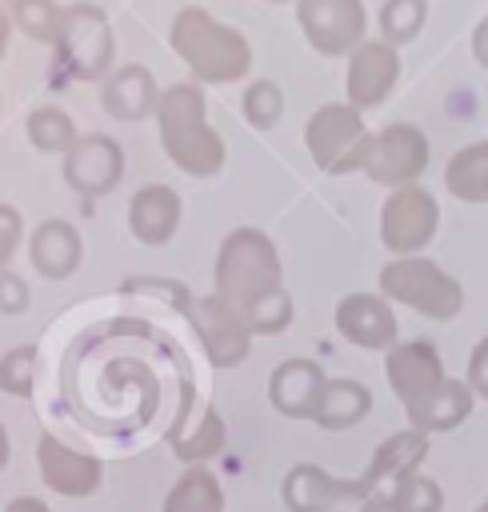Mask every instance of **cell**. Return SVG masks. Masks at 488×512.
Instances as JSON below:
<instances>
[{"instance_id":"obj_23","label":"cell","mask_w":488,"mask_h":512,"mask_svg":"<svg viewBox=\"0 0 488 512\" xmlns=\"http://www.w3.org/2000/svg\"><path fill=\"white\" fill-rule=\"evenodd\" d=\"M468 412H472V388H468V380H444L428 400H420L408 412V420H412L416 432L428 436V432H448V428L464 424Z\"/></svg>"},{"instance_id":"obj_29","label":"cell","mask_w":488,"mask_h":512,"mask_svg":"<svg viewBox=\"0 0 488 512\" xmlns=\"http://www.w3.org/2000/svg\"><path fill=\"white\" fill-rule=\"evenodd\" d=\"M28 136H32V144L36 148H44V152H68L80 136H76V124H72V116L68 112H60V108H36L32 116H28Z\"/></svg>"},{"instance_id":"obj_13","label":"cell","mask_w":488,"mask_h":512,"mask_svg":"<svg viewBox=\"0 0 488 512\" xmlns=\"http://www.w3.org/2000/svg\"><path fill=\"white\" fill-rule=\"evenodd\" d=\"M396 80H400V56H396V48L388 40H380V36L376 40H364L348 56V80H344V88H348V104L356 112L384 104V96L396 88Z\"/></svg>"},{"instance_id":"obj_3","label":"cell","mask_w":488,"mask_h":512,"mask_svg":"<svg viewBox=\"0 0 488 512\" xmlns=\"http://www.w3.org/2000/svg\"><path fill=\"white\" fill-rule=\"evenodd\" d=\"M272 288H280V256L272 236L248 224L232 228L216 256V296L244 312L256 296Z\"/></svg>"},{"instance_id":"obj_31","label":"cell","mask_w":488,"mask_h":512,"mask_svg":"<svg viewBox=\"0 0 488 512\" xmlns=\"http://www.w3.org/2000/svg\"><path fill=\"white\" fill-rule=\"evenodd\" d=\"M12 20L32 40H56L60 24H64V8L56 0H16L12 4Z\"/></svg>"},{"instance_id":"obj_15","label":"cell","mask_w":488,"mask_h":512,"mask_svg":"<svg viewBox=\"0 0 488 512\" xmlns=\"http://www.w3.org/2000/svg\"><path fill=\"white\" fill-rule=\"evenodd\" d=\"M36 464H40L44 484H48L52 492H60V496H72V500L92 496V492L104 484L100 460L88 456V452H76V448L60 444L56 436H40V444H36Z\"/></svg>"},{"instance_id":"obj_40","label":"cell","mask_w":488,"mask_h":512,"mask_svg":"<svg viewBox=\"0 0 488 512\" xmlns=\"http://www.w3.org/2000/svg\"><path fill=\"white\" fill-rule=\"evenodd\" d=\"M4 36H8V20L0 16V52H4Z\"/></svg>"},{"instance_id":"obj_4","label":"cell","mask_w":488,"mask_h":512,"mask_svg":"<svg viewBox=\"0 0 488 512\" xmlns=\"http://www.w3.org/2000/svg\"><path fill=\"white\" fill-rule=\"evenodd\" d=\"M380 296L428 320H452L464 308V288L428 256H392L380 268Z\"/></svg>"},{"instance_id":"obj_28","label":"cell","mask_w":488,"mask_h":512,"mask_svg":"<svg viewBox=\"0 0 488 512\" xmlns=\"http://www.w3.org/2000/svg\"><path fill=\"white\" fill-rule=\"evenodd\" d=\"M424 20H428V0H384L380 4V40H388L392 48L408 44L420 36Z\"/></svg>"},{"instance_id":"obj_43","label":"cell","mask_w":488,"mask_h":512,"mask_svg":"<svg viewBox=\"0 0 488 512\" xmlns=\"http://www.w3.org/2000/svg\"><path fill=\"white\" fill-rule=\"evenodd\" d=\"M4 4H16V0H4Z\"/></svg>"},{"instance_id":"obj_12","label":"cell","mask_w":488,"mask_h":512,"mask_svg":"<svg viewBox=\"0 0 488 512\" xmlns=\"http://www.w3.org/2000/svg\"><path fill=\"white\" fill-rule=\"evenodd\" d=\"M384 376L392 384V392L400 396L404 412H412L420 400H428L448 376H444V364H440V352L428 344V340H404V344H392L388 348V360H384Z\"/></svg>"},{"instance_id":"obj_2","label":"cell","mask_w":488,"mask_h":512,"mask_svg":"<svg viewBox=\"0 0 488 512\" xmlns=\"http://www.w3.org/2000/svg\"><path fill=\"white\" fill-rule=\"evenodd\" d=\"M156 120H160V140L164 152L192 176H212L224 164V140L208 128L204 120V96L196 84H172L160 104H156Z\"/></svg>"},{"instance_id":"obj_8","label":"cell","mask_w":488,"mask_h":512,"mask_svg":"<svg viewBox=\"0 0 488 512\" xmlns=\"http://www.w3.org/2000/svg\"><path fill=\"white\" fill-rule=\"evenodd\" d=\"M424 168H428V140L416 124H388V128L372 132L368 160H364L368 180L396 192V188L416 184L424 176Z\"/></svg>"},{"instance_id":"obj_19","label":"cell","mask_w":488,"mask_h":512,"mask_svg":"<svg viewBox=\"0 0 488 512\" xmlns=\"http://www.w3.org/2000/svg\"><path fill=\"white\" fill-rule=\"evenodd\" d=\"M180 224V196L164 184H148L128 204V228L144 244H168Z\"/></svg>"},{"instance_id":"obj_36","label":"cell","mask_w":488,"mask_h":512,"mask_svg":"<svg viewBox=\"0 0 488 512\" xmlns=\"http://www.w3.org/2000/svg\"><path fill=\"white\" fill-rule=\"evenodd\" d=\"M16 240H20V212H16V208H4V204H0V264H4L8 256H12Z\"/></svg>"},{"instance_id":"obj_30","label":"cell","mask_w":488,"mask_h":512,"mask_svg":"<svg viewBox=\"0 0 488 512\" xmlns=\"http://www.w3.org/2000/svg\"><path fill=\"white\" fill-rule=\"evenodd\" d=\"M244 320H248L252 332H264V336L284 332V328L292 324V296H288V288L280 284V288L256 296V300L244 308Z\"/></svg>"},{"instance_id":"obj_42","label":"cell","mask_w":488,"mask_h":512,"mask_svg":"<svg viewBox=\"0 0 488 512\" xmlns=\"http://www.w3.org/2000/svg\"><path fill=\"white\" fill-rule=\"evenodd\" d=\"M268 4H284V0H268Z\"/></svg>"},{"instance_id":"obj_1","label":"cell","mask_w":488,"mask_h":512,"mask_svg":"<svg viewBox=\"0 0 488 512\" xmlns=\"http://www.w3.org/2000/svg\"><path fill=\"white\" fill-rule=\"evenodd\" d=\"M172 48L176 56L208 84H228V80H240L252 64V48L248 40L220 24L212 12L204 8H180L176 20H172Z\"/></svg>"},{"instance_id":"obj_21","label":"cell","mask_w":488,"mask_h":512,"mask_svg":"<svg viewBox=\"0 0 488 512\" xmlns=\"http://www.w3.org/2000/svg\"><path fill=\"white\" fill-rule=\"evenodd\" d=\"M220 448H224V420H220V412L212 404L184 408V416L172 428V452L192 468V464L212 460Z\"/></svg>"},{"instance_id":"obj_5","label":"cell","mask_w":488,"mask_h":512,"mask_svg":"<svg viewBox=\"0 0 488 512\" xmlns=\"http://www.w3.org/2000/svg\"><path fill=\"white\" fill-rule=\"evenodd\" d=\"M304 140H308V152H312L320 172L344 176V172H360L364 168L372 132H368L364 116L348 100H336V104H320L312 112V120L304 128Z\"/></svg>"},{"instance_id":"obj_39","label":"cell","mask_w":488,"mask_h":512,"mask_svg":"<svg viewBox=\"0 0 488 512\" xmlns=\"http://www.w3.org/2000/svg\"><path fill=\"white\" fill-rule=\"evenodd\" d=\"M8 452H12V444H8V432H4V424H0V468L8 464Z\"/></svg>"},{"instance_id":"obj_37","label":"cell","mask_w":488,"mask_h":512,"mask_svg":"<svg viewBox=\"0 0 488 512\" xmlns=\"http://www.w3.org/2000/svg\"><path fill=\"white\" fill-rule=\"evenodd\" d=\"M472 56H476V64L480 68H488V16L476 24V32H472Z\"/></svg>"},{"instance_id":"obj_33","label":"cell","mask_w":488,"mask_h":512,"mask_svg":"<svg viewBox=\"0 0 488 512\" xmlns=\"http://www.w3.org/2000/svg\"><path fill=\"white\" fill-rule=\"evenodd\" d=\"M36 380V348H12L0 356V392L8 396H32Z\"/></svg>"},{"instance_id":"obj_7","label":"cell","mask_w":488,"mask_h":512,"mask_svg":"<svg viewBox=\"0 0 488 512\" xmlns=\"http://www.w3.org/2000/svg\"><path fill=\"white\" fill-rule=\"evenodd\" d=\"M56 44H60V64L76 80H96L112 68V28H108V16L92 4L64 8Z\"/></svg>"},{"instance_id":"obj_6","label":"cell","mask_w":488,"mask_h":512,"mask_svg":"<svg viewBox=\"0 0 488 512\" xmlns=\"http://www.w3.org/2000/svg\"><path fill=\"white\" fill-rule=\"evenodd\" d=\"M440 224V204L424 184H408L388 192L380 204V240L392 256H416Z\"/></svg>"},{"instance_id":"obj_9","label":"cell","mask_w":488,"mask_h":512,"mask_svg":"<svg viewBox=\"0 0 488 512\" xmlns=\"http://www.w3.org/2000/svg\"><path fill=\"white\" fill-rule=\"evenodd\" d=\"M296 20L320 56H352L364 44V0H296Z\"/></svg>"},{"instance_id":"obj_34","label":"cell","mask_w":488,"mask_h":512,"mask_svg":"<svg viewBox=\"0 0 488 512\" xmlns=\"http://www.w3.org/2000/svg\"><path fill=\"white\" fill-rule=\"evenodd\" d=\"M468 388H472V396L488 400V336H480L468 356Z\"/></svg>"},{"instance_id":"obj_25","label":"cell","mask_w":488,"mask_h":512,"mask_svg":"<svg viewBox=\"0 0 488 512\" xmlns=\"http://www.w3.org/2000/svg\"><path fill=\"white\" fill-rule=\"evenodd\" d=\"M444 188L464 200V204H488V140L464 144L448 168H444Z\"/></svg>"},{"instance_id":"obj_32","label":"cell","mask_w":488,"mask_h":512,"mask_svg":"<svg viewBox=\"0 0 488 512\" xmlns=\"http://www.w3.org/2000/svg\"><path fill=\"white\" fill-rule=\"evenodd\" d=\"M280 116H284V96H280V88H276L272 80H252V84L244 88V120H248L256 132H268V128L280 124Z\"/></svg>"},{"instance_id":"obj_11","label":"cell","mask_w":488,"mask_h":512,"mask_svg":"<svg viewBox=\"0 0 488 512\" xmlns=\"http://www.w3.org/2000/svg\"><path fill=\"white\" fill-rule=\"evenodd\" d=\"M192 324H196V332H200V340L208 348V360L216 368H232V364H240L248 356L252 328H248L244 312L236 304L220 300L216 292L192 304Z\"/></svg>"},{"instance_id":"obj_41","label":"cell","mask_w":488,"mask_h":512,"mask_svg":"<svg viewBox=\"0 0 488 512\" xmlns=\"http://www.w3.org/2000/svg\"><path fill=\"white\" fill-rule=\"evenodd\" d=\"M476 512H488V500H484V504H480V508H476Z\"/></svg>"},{"instance_id":"obj_20","label":"cell","mask_w":488,"mask_h":512,"mask_svg":"<svg viewBox=\"0 0 488 512\" xmlns=\"http://www.w3.org/2000/svg\"><path fill=\"white\" fill-rule=\"evenodd\" d=\"M100 104H104V112L116 116V120H140V116H148V112L160 104V92H156V80H152L148 68L124 64V68H116V72L108 76Z\"/></svg>"},{"instance_id":"obj_10","label":"cell","mask_w":488,"mask_h":512,"mask_svg":"<svg viewBox=\"0 0 488 512\" xmlns=\"http://www.w3.org/2000/svg\"><path fill=\"white\" fill-rule=\"evenodd\" d=\"M288 512H372L360 480H336L320 464H292L280 484Z\"/></svg>"},{"instance_id":"obj_16","label":"cell","mask_w":488,"mask_h":512,"mask_svg":"<svg viewBox=\"0 0 488 512\" xmlns=\"http://www.w3.org/2000/svg\"><path fill=\"white\" fill-rule=\"evenodd\" d=\"M336 328L356 348H392L396 344V312L376 292H348L336 304Z\"/></svg>"},{"instance_id":"obj_26","label":"cell","mask_w":488,"mask_h":512,"mask_svg":"<svg viewBox=\"0 0 488 512\" xmlns=\"http://www.w3.org/2000/svg\"><path fill=\"white\" fill-rule=\"evenodd\" d=\"M164 512H224L220 480L204 464L184 468V476L164 496Z\"/></svg>"},{"instance_id":"obj_17","label":"cell","mask_w":488,"mask_h":512,"mask_svg":"<svg viewBox=\"0 0 488 512\" xmlns=\"http://www.w3.org/2000/svg\"><path fill=\"white\" fill-rule=\"evenodd\" d=\"M324 384H328L324 368H320L316 360L296 356V360L276 364V372H272V380H268V400H272V408H276L280 416H288V420H316Z\"/></svg>"},{"instance_id":"obj_22","label":"cell","mask_w":488,"mask_h":512,"mask_svg":"<svg viewBox=\"0 0 488 512\" xmlns=\"http://www.w3.org/2000/svg\"><path fill=\"white\" fill-rule=\"evenodd\" d=\"M28 252H32V264H36L40 276L64 280L80 264V232L72 224H64V220H48V224H40L32 232Z\"/></svg>"},{"instance_id":"obj_38","label":"cell","mask_w":488,"mask_h":512,"mask_svg":"<svg viewBox=\"0 0 488 512\" xmlns=\"http://www.w3.org/2000/svg\"><path fill=\"white\" fill-rule=\"evenodd\" d=\"M4 512H48V504H44L40 496H20V500H12Z\"/></svg>"},{"instance_id":"obj_18","label":"cell","mask_w":488,"mask_h":512,"mask_svg":"<svg viewBox=\"0 0 488 512\" xmlns=\"http://www.w3.org/2000/svg\"><path fill=\"white\" fill-rule=\"evenodd\" d=\"M424 456H428V436H424V432H416V428L392 432V436L372 452V460H368V468H364V476H360V488H364L368 500H372V496L388 492L392 484L416 476L420 464H424Z\"/></svg>"},{"instance_id":"obj_27","label":"cell","mask_w":488,"mask_h":512,"mask_svg":"<svg viewBox=\"0 0 488 512\" xmlns=\"http://www.w3.org/2000/svg\"><path fill=\"white\" fill-rule=\"evenodd\" d=\"M440 508H444V492L424 472H416V476L392 484L388 492L372 496V512H440Z\"/></svg>"},{"instance_id":"obj_35","label":"cell","mask_w":488,"mask_h":512,"mask_svg":"<svg viewBox=\"0 0 488 512\" xmlns=\"http://www.w3.org/2000/svg\"><path fill=\"white\" fill-rule=\"evenodd\" d=\"M24 304H28L24 280L12 272H0V312H24Z\"/></svg>"},{"instance_id":"obj_14","label":"cell","mask_w":488,"mask_h":512,"mask_svg":"<svg viewBox=\"0 0 488 512\" xmlns=\"http://www.w3.org/2000/svg\"><path fill=\"white\" fill-rule=\"evenodd\" d=\"M124 176V152L112 136H80L64 156V180L84 196H104Z\"/></svg>"},{"instance_id":"obj_24","label":"cell","mask_w":488,"mask_h":512,"mask_svg":"<svg viewBox=\"0 0 488 512\" xmlns=\"http://www.w3.org/2000/svg\"><path fill=\"white\" fill-rule=\"evenodd\" d=\"M368 412H372L368 384H360V380H328L324 396H320V408H316V424L328 428V432H340V428L360 424Z\"/></svg>"}]
</instances>
